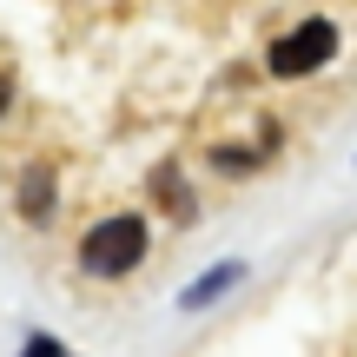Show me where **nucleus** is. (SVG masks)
I'll use <instances>...</instances> for the list:
<instances>
[{
    "label": "nucleus",
    "mask_w": 357,
    "mask_h": 357,
    "mask_svg": "<svg viewBox=\"0 0 357 357\" xmlns=\"http://www.w3.org/2000/svg\"><path fill=\"white\" fill-rule=\"evenodd\" d=\"M146 258V218H106V225L86 231V245H79V265L93 271V278H119V271H132Z\"/></svg>",
    "instance_id": "1"
},
{
    "label": "nucleus",
    "mask_w": 357,
    "mask_h": 357,
    "mask_svg": "<svg viewBox=\"0 0 357 357\" xmlns=\"http://www.w3.org/2000/svg\"><path fill=\"white\" fill-rule=\"evenodd\" d=\"M238 278H245V265H218V271H205L199 284H185V298H178V305H185V311H199V305H212L218 291H231Z\"/></svg>",
    "instance_id": "3"
},
{
    "label": "nucleus",
    "mask_w": 357,
    "mask_h": 357,
    "mask_svg": "<svg viewBox=\"0 0 357 357\" xmlns=\"http://www.w3.org/2000/svg\"><path fill=\"white\" fill-rule=\"evenodd\" d=\"M26 357H73V351H60L53 337H33V344H26Z\"/></svg>",
    "instance_id": "5"
},
{
    "label": "nucleus",
    "mask_w": 357,
    "mask_h": 357,
    "mask_svg": "<svg viewBox=\"0 0 357 357\" xmlns=\"http://www.w3.org/2000/svg\"><path fill=\"white\" fill-rule=\"evenodd\" d=\"M331 53H337V26H331V20H305L298 33H284L278 47H271V73H278V79L318 73Z\"/></svg>",
    "instance_id": "2"
},
{
    "label": "nucleus",
    "mask_w": 357,
    "mask_h": 357,
    "mask_svg": "<svg viewBox=\"0 0 357 357\" xmlns=\"http://www.w3.org/2000/svg\"><path fill=\"white\" fill-rule=\"evenodd\" d=\"M7 100H13V86H7V79H0V113H7Z\"/></svg>",
    "instance_id": "6"
},
{
    "label": "nucleus",
    "mask_w": 357,
    "mask_h": 357,
    "mask_svg": "<svg viewBox=\"0 0 357 357\" xmlns=\"http://www.w3.org/2000/svg\"><path fill=\"white\" fill-rule=\"evenodd\" d=\"M20 212H26V218H47V212H53V172H47V166L26 172V185H20Z\"/></svg>",
    "instance_id": "4"
}]
</instances>
